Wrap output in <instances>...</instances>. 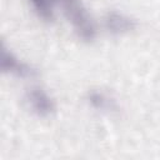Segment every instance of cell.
I'll use <instances>...</instances> for the list:
<instances>
[{"mask_svg": "<svg viewBox=\"0 0 160 160\" xmlns=\"http://www.w3.org/2000/svg\"><path fill=\"white\" fill-rule=\"evenodd\" d=\"M86 101L94 110L100 111V112L110 114L118 110L116 100L111 95H109L108 92L100 89L89 90L86 94Z\"/></svg>", "mask_w": 160, "mask_h": 160, "instance_id": "5b68a950", "label": "cell"}, {"mask_svg": "<svg viewBox=\"0 0 160 160\" xmlns=\"http://www.w3.org/2000/svg\"><path fill=\"white\" fill-rule=\"evenodd\" d=\"M35 14L42 20H51L54 16L55 0H29Z\"/></svg>", "mask_w": 160, "mask_h": 160, "instance_id": "8992f818", "label": "cell"}, {"mask_svg": "<svg viewBox=\"0 0 160 160\" xmlns=\"http://www.w3.org/2000/svg\"><path fill=\"white\" fill-rule=\"evenodd\" d=\"M105 29L112 35H126L136 29V21L130 15L121 11H108L104 18Z\"/></svg>", "mask_w": 160, "mask_h": 160, "instance_id": "277c9868", "label": "cell"}, {"mask_svg": "<svg viewBox=\"0 0 160 160\" xmlns=\"http://www.w3.org/2000/svg\"><path fill=\"white\" fill-rule=\"evenodd\" d=\"M61 6L76 36L85 42H91L96 38V26L82 0H61Z\"/></svg>", "mask_w": 160, "mask_h": 160, "instance_id": "6da1fadb", "label": "cell"}, {"mask_svg": "<svg viewBox=\"0 0 160 160\" xmlns=\"http://www.w3.org/2000/svg\"><path fill=\"white\" fill-rule=\"evenodd\" d=\"M25 100L30 110L39 118H49L56 110L54 98L42 88H31L26 91Z\"/></svg>", "mask_w": 160, "mask_h": 160, "instance_id": "7a4b0ae2", "label": "cell"}, {"mask_svg": "<svg viewBox=\"0 0 160 160\" xmlns=\"http://www.w3.org/2000/svg\"><path fill=\"white\" fill-rule=\"evenodd\" d=\"M1 70L20 79H31L36 75V70L28 62L19 59L12 51L2 45L1 48Z\"/></svg>", "mask_w": 160, "mask_h": 160, "instance_id": "3957f363", "label": "cell"}]
</instances>
